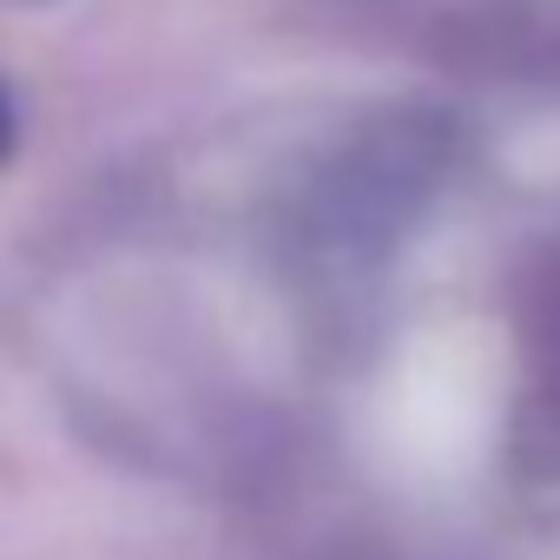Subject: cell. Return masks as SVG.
<instances>
[{
  "instance_id": "1",
  "label": "cell",
  "mask_w": 560,
  "mask_h": 560,
  "mask_svg": "<svg viewBox=\"0 0 560 560\" xmlns=\"http://www.w3.org/2000/svg\"><path fill=\"white\" fill-rule=\"evenodd\" d=\"M8 139H14V119H8V106H0V152H8Z\"/></svg>"
}]
</instances>
